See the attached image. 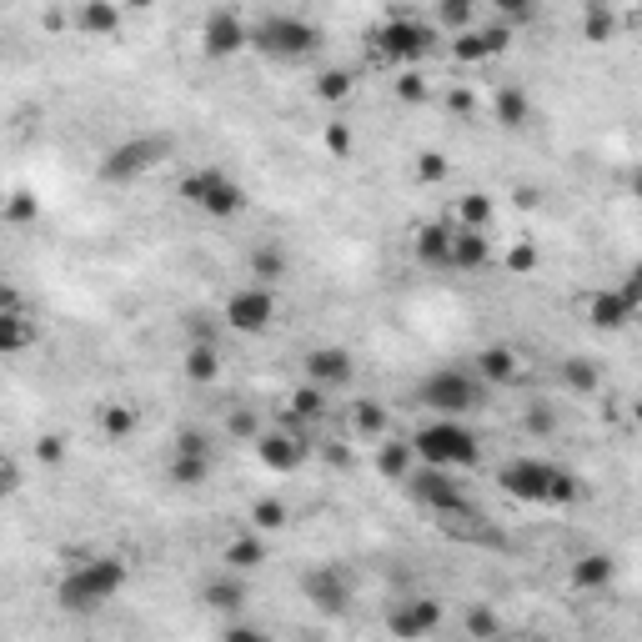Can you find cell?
I'll use <instances>...</instances> for the list:
<instances>
[{"instance_id":"9a60e30c","label":"cell","mask_w":642,"mask_h":642,"mask_svg":"<svg viewBox=\"0 0 642 642\" xmlns=\"http://www.w3.org/2000/svg\"><path fill=\"white\" fill-rule=\"evenodd\" d=\"M301 592H306V602H316L321 612H347V602H352V582H347L342 567H311V572L301 577Z\"/></svg>"},{"instance_id":"4316f807","label":"cell","mask_w":642,"mask_h":642,"mask_svg":"<svg viewBox=\"0 0 642 642\" xmlns=\"http://www.w3.org/2000/svg\"><path fill=\"white\" fill-rule=\"evenodd\" d=\"M171 482L186 487V492H191V487H206V482H211V457H206V452H176V457H171Z\"/></svg>"},{"instance_id":"7bdbcfd3","label":"cell","mask_w":642,"mask_h":642,"mask_svg":"<svg viewBox=\"0 0 642 642\" xmlns=\"http://www.w3.org/2000/svg\"><path fill=\"white\" fill-rule=\"evenodd\" d=\"M321 146H327L337 161H347L352 156V126L347 121H327V126H321Z\"/></svg>"},{"instance_id":"91938a15","label":"cell","mask_w":642,"mask_h":642,"mask_svg":"<svg viewBox=\"0 0 642 642\" xmlns=\"http://www.w3.org/2000/svg\"><path fill=\"white\" fill-rule=\"evenodd\" d=\"M126 6H131V11H146V6H151V0H126Z\"/></svg>"},{"instance_id":"83f0119b","label":"cell","mask_w":642,"mask_h":642,"mask_svg":"<svg viewBox=\"0 0 642 642\" xmlns=\"http://www.w3.org/2000/svg\"><path fill=\"white\" fill-rule=\"evenodd\" d=\"M261 562H266V542H261V532H241V537H231V542H226V567L251 572V567H261Z\"/></svg>"},{"instance_id":"277c9868","label":"cell","mask_w":642,"mask_h":642,"mask_svg":"<svg viewBox=\"0 0 642 642\" xmlns=\"http://www.w3.org/2000/svg\"><path fill=\"white\" fill-rule=\"evenodd\" d=\"M181 201L216 216V221H231L246 211V186L236 176H226L221 166H201V171H186L181 176Z\"/></svg>"},{"instance_id":"e0dca14e","label":"cell","mask_w":642,"mask_h":642,"mask_svg":"<svg viewBox=\"0 0 642 642\" xmlns=\"http://www.w3.org/2000/svg\"><path fill=\"white\" fill-rule=\"evenodd\" d=\"M452 241H457V226L452 221H427V226H417L412 251H417V261L427 271H452Z\"/></svg>"},{"instance_id":"8fae6325","label":"cell","mask_w":642,"mask_h":642,"mask_svg":"<svg viewBox=\"0 0 642 642\" xmlns=\"http://www.w3.org/2000/svg\"><path fill=\"white\" fill-rule=\"evenodd\" d=\"M547 482H552V462L542 457H512L497 467V487L512 497V502H547Z\"/></svg>"},{"instance_id":"3957f363","label":"cell","mask_w":642,"mask_h":642,"mask_svg":"<svg viewBox=\"0 0 642 642\" xmlns=\"http://www.w3.org/2000/svg\"><path fill=\"white\" fill-rule=\"evenodd\" d=\"M412 447H417V457L422 462H432V467H477V457H482V442H477V432L472 427H462L457 417H437V422H427V427H417L412 432Z\"/></svg>"},{"instance_id":"6125c7cd","label":"cell","mask_w":642,"mask_h":642,"mask_svg":"<svg viewBox=\"0 0 642 642\" xmlns=\"http://www.w3.org/2000/svg\"><path fill=\"white\" fill-rule=\"evenodd\" d=\"M637 21H642V0H637Z\"/></svg>"},{"instance_id":"d6a6232c","label":"cell","mask_w":642,"mask_h":642,"mask_svg":"<svg viewBox=\"0 0 642 642\" xmlns=\"http://www.w3.org/2000/svg\"><path fill=\"white\" fill-rule=\"evenodd\" d=\"M352 86H357V76L352 71H342V66H332V71H321L316 76V101H327V106H337V101H347L352 96Z\"/></svg>"},{"instance_id":"30bf717a","label":"cell","mask_w":642,"mask_h":642,"mask_svg":"<svg viewBox=\"0 0 642 642\" xmlns=\"http://www.w3.org/2000/svg\"><path fill=\"white\" fill-rule=\"evenodd\" d=\"M246 46H251V26L241 21L236 6H216V11L201 21V51H206L211 61H231V56H241Z\"/></svg>"},{"instance_id":"680465c9","label":"cell","mask_w":642,"mask_h":642,"mask_svg":"<svg viewBox=\"0 0 642 642\" xmlns=\"http://www.w3.org/2000/svg\"><path fill=\"white\" fill-rule=\"evenodd\" d=\"M632 196H637V201H642V171H637V176H632Z\"/></svg>"},{"instance_id":"9c48e42d","label":"cell","mask_w":642,"mask_h":642,"mask_svg":"<svg viewBox=\"0 0 642 642\" xmlns=\"http://www.w3.org/2000/svg\"><path fill=\"white\" fill-rule=\"evenodd\" d=\"M276 321V291L271 286H236L226 296V327L241 332V337H261L266 327Z\"/></svg>"},{"instance_id":"f5cc1de1","label":"cell","mask_w":642,"mask_h":642,"mask_svg":"<svg viewBox=\"0 0 642 642\" xmlns=\"http://www.w3.org/2000/svg\"><path fill=\"white\" fill-rule=\"evenodd\" d=\"M447 111L452 116H472L477 111V96L472 91H447Z\"/></svg>"},{"instance_id":"ac0fdd59","label":"cell","mask_w":642,"mask_h":642,"mask_svg":"<svg viewBox=\"0 0 642 642\" xmlns=\"http://www.w3.org/2000/svg\"><path fill=\"white\" fill-rule=\"evenodd\" d=\"M472 372H477L487 387H512V382L522 377V357H517L512 347L492 342V347H482V352L472 357Z\"/></svg>"},{"instance_id":"603a6c76","label":"cell","mask_w":642,"mask_h":642,"mask_svg":"<svg viewBox=\"0 0 642 642\" xmlns=\"http://www.w3.org/2000/svg\"><path fill=\"white\" fill-rule=\"evenodd\" d=\"M492 116H497V126H502V131H522V126L532 121V101H527V91H522V86H502V91L492 96Z\"/></svg>"},{"instance_id":"d4e9b609","label":"cell","mask_w":642,"mask_h":642,"mask_svg":"<svg viewBox=\"0 0 642 642\" xmlns=\"http://www.w3.org/2000/svg\"><path fill=\"white\" fill-rule=\"evenodd\" d=\"M557 382H562V392L587 397V392H597V387H602V367H597L592 357H567V362L557 367Z\"/></svg>"},{"instance_id":"60d3db41","label":"cell","mask_w":642,"mask_h":642,"mask_svg":"<svg viewBox=\"0 0 642 642\" xmlns=\"http://www.w3.org/2000/svg\"><path fill=\"white\" fill-rule=\"evenodd\" d=\"M41 216V201L31 196V191H11V201H6V221L11 226H31Z\"/></svg>"},{"instance_id":"ffe728a7","label":"cell","mask_w":642,"mask_h":642,"mask_svg":"<svg viewBox=\"0 0 642 642\" xmlns=\"http://www.w3.org/2000/svg\"><path fill=\"white\" fill-rule=\"evenodd\" d=\"M492 261V241L482 226H457V241H452V271H482Z\"/></svg>"},{"instance_id":"b9f144b4","label":"cell","mask_w":642,"mask_h":642,"mask_svg":"<svg viewBox=\"0 0 642 642\" xmlns=\"http://www.w3.org/2000/svg\"><path fill=\"white\" fill-rule=\"evenodd\" d=\"M226 432H231L236 442H256V437H261V417H256L251 407H236V412H226Z\"/></svg>"},{"instance_id":"7c38bea8","label":"cell","mask_w":642,"mask_h":642,"mask_svg":"<svg viewBox=\"0 0 642 642\" xmlns=\"http://www.w3.org/2000/svg\"><path fill=\"white\" fill-rule=\"evenodd\" d=\"M301 372H306V382L337 392V387H347V382H352L357 362H352V352H347V347H311V352H306V362H301Z\"/></svg>"},{"instance_id":"be15d7a7","label":"cell","mask_w":642,"mask_h":642,"mask_svg":"<svg viewBox=\"0 0 642 642\" xmlns=\"http://www.w3.org/2000/svg\"><path fill=\"white\" fill-rule=\"evenodd\" d=\"M637 327H642V311H637Z\"/></svg>"},{"instance_id":"44dd1931","label":"cell","mask_w":642,"mask_h":642,"mask_svg":"<svg viewBox=\"0 0 642 642\" xmlns=\"http://www.w3.org/2000/svg\"><path fill=\"white\" fill-rule=\"evenodd\" d=\"M246 597H251V592H246V582H241V572H236V567H231L226 577H211V582L201 587V602H206L211 612H241V607H246Z\"/></svg>"},{"instance_id":"836d02e7","label":"cell","mask_w":642,"mask_h":642,"mask_svg":"<svg viewBox=\"0 0 642 642\" xmlns=\"http://www.w3.org/2000/svg\"><path fill=\"white\" fill-rule=\"evenodd\" d=\"M352 427L372 442V437H382L387 432V407L377 402V397H362V402H352Z\"/></svg>"},{"instance_id":"8d00e7d4","label":"cell","mask_w":642,"mask_h":642,"mask_svg":"<svg viewBox=\"0 0 642 642\" xmlns=\"http://www.w3.org/2000/svg\"><path fill=\"white\" fill-rule=\"evenodd\" d=\"M457 226H492V196H482V191H467L462 201H457Z\"/></svg>"},{"instance_id":"94428289","label":"cell","mask_w":642,"mask_h":642,"mask_svg":"<svg viewBox=\"0 0 642 642\" xmlns=\"http://www.w3.org/2000/svg\"><path fill=\"white\" fill-rule=\"evenodd\" d=\"M632 422H637V427H642V402H637V407H632Z\"/></svg>"},{"instance_id":"1f68e13d","label":"cell","mask_w":642,"mask_h":642,"mask_svg":"<svg viewBox=\"0 0 642 642\" xmlns=\"http://www.w3.org/2000/svg\"><path fill=\"white\" fill-rule=\"evenodd\" d=\"M612 36H617L612 11L602 6V0H592V6H587V16H582V41H587V46H607Z\"/></svg>"},{"instance_id":"e575fe53","label":"cell","mask_w":642,"mask_h":642,"mask_svg":"<svg viewBox=\"0 0 642 642\" xmlns=\"http://www.w3.org/2000/svg\"><path fill=\"white\" fill-rule=\"evenodd\" d=\"M286 522H291V507L281 497H256L251 502V527L256 532H281Z\"/></svg>"},{"instance_id":"d6986e66","label":"cell","mask_w":642,"mask_h":642,"mask_svg":"<svg viewBox=\"0 0 642 642\" xmlns=\"http://www.w3.org/2000/svg\"><path fill=\"white\" fill-rule=\"evenodd\" d=\"M76 31L96 36V41L121 36V6H116V0H81V6H76Z\"/></svg>"},{"instance_id":"db71d44e","label":"cell","mask_w":642,"mask_h":642,"mask_svg":"<svg viewBox=\"0 0 642 642\" xmlns=\"http://www.w3.org/2000/svg\"><path fill=\"white\" fill-rule=\"evenodd\" d=\"M36 457H41V462H61V457H66V437H41V442H36Z\"/></svg>"},{"instance_id":"f907efd6","label":"cell","mask_w":642,"mask_h":642,"mask_svg":"<svg viewBox=\"0 0 642 642\" xmlns=\"http://www.w3.org/2000/svg\"><path fill=\"white\" fill-rule=\"evenodd\" d=\"M482 41H487V51H492V56H507V51H512V26H507V21L482 26Z\"/></svg>"},{"instance_id":"4fadbf2b","label":"cell","mask_w":642,"mask_h":642,"mask_svg":"<svg viewBox=\"0 0 642 642\" xmlns=\"http://www.w3.org/2000/svg\"><path fill=\"white\" fill-rule=\"evenodd\" d=\"M256 457H261V467L266 472H296V467H306V457H311V447H306V437H296V432H261L256 437Z\"/></svg>"},{"instance_id":"c3c4849f","label":"cell","mask_w":642,"mask_h":642,"mask_svg":"<svg viewBox=\"0 0 642 642\" xmlns=\"http://www.w3.org/2000/svg\"><path fill=\"white\" fill-rule=\"evenodd\" d=\"M487 6H492V11H497V16L507 21V26H517V21L527 26V21H532V11H537L532 0H487Z\"/></svg>"},{"instance_id":"f35d334b","label":"cell","mask_w":642,"mask_h":642,"mask_svg":"<svg viewBox=\"0 0 642 642\" xmlns=\"http://www.w3.org/2000/svg\"><path fill=\"white\" fill-rule=\"evenodd\" d=\"M447 51H452V61H462V66H477V61H492V51H487V41H482V31H457V41H452Z\"/></svg>"},{"instance_id":"6da1fadb","label":"cell","mask_w":642,"mask_h":642,"mask_svg":"<svg viewBox=\"0 0 642 642\" xmlns=\"http://www.w3.org/2000/svg\"><path fill=\"white\" fill-rule=\"evenodd\" d=\"M126 587V562L121 557H86L56 582V602L66 612H96Z\"/></svg>"},{"instance_id":"4dcf8cb0","label":"cell","mask_w":642,"mask_h":642,"mask_svg":"<svg viewBox=\"0 0 642 642\" xmlns=\"http://www.w3.org/2000/svg\"><path fill=\"white\" fill-rule=\"evenodd\" d=\"M216 372H221L216 342H191V347H186V377H191V382H216Z\"/></svg>"},{"instance_id":"bcb514c9","label":"cell","mask_w":642,"mask_h":642,"mask_svg":"<svg viewBox=\"0 0 642 642\" xmlns=\"http://www.w3.org/2000/svg\"><path fill=\"white\" fill-rule=\"evenodd\" d=\"M447 171H452V166H447L442 151H422V156H417V181L437 186V181H447Z\"/></svg>"},{"instance_id":"ee69618b","label":"cell","mask_w":642,"mask_h":642,"mask_svg":"<svg viewBox=\"0 0 642 642\" xmlns=\"http://www.w3.org/2000/svg\"><path fill=\"white\" fill-rule=\"evenodd\" d=\"M522 432H532V437H547V432H557V412H552L547 402H532V407L522 412Z\"/></svg>"},{"instance_id":"74e56055","label":"cell","mask_w":642,"mask_h":642,"mask_svg":"<svg viewBox=\"0 0 642 642\" xmlns=\"http://www.w3.org/2000/svg\"><path fill=\"white\" fill-rule=\"evenodd\" d=\"M101 432H106V442H126V437L136 432V412L121 407V402L101 407Z\"/></svg>"},{"instance_id":"f1b7e54d","label":"cell","mask_w":642,"mask_h":642,"mask_svg":"<svg viewBox=\"0 0 642 642\" xmlns=\"http://www.w3.org/2000/svg\"><path fill=\"white\" fill-rule=\"evenodd\" d=\"M286 266H291V261H286V251H281L276 241H266V246H256V251H251V276H256L261 286L281 281V276H286Z\"/></svg>"},{"instance_id":"7a4b0ae2","label":"cell","mask_w":642,"mask_h":642,"mask_svg":"<svg viewBox=\"0 0 642 642\" xmlns=\"http://www.w3.org/2000/svg\"><path fill=\"white\" fill-rule=\"evenodd\" d=\"M482 402H487V382L462 367H437L417 382V407L437 417H462V412H477Z\"/></svg>"},{"instance_id":"52a82bcc","label":"cell","mask_w":642,"mask_h":642,"mask_svg":"<svg viewBox=\"0 0 642 642\" xmlns=\"http://www.w3.org/2000/svg\"><path fill=\"white\" fill-rule=\"evenodd\" d=\"M372 46H377V56H382V61H392V66H412V61H422V56L437 46V26L412 21V16H392L387 26H377V31H372Z\"/></svg>"},{"instance_id":"ab89813d","label":"cell","mask_w":642,"mask_h":642,"mask_svg":"<svg viewBox=\"0 0 642 642\" xmlns=\"http://www.w3.org/2000/svg\"><path fill=\"white\" fill-rule=\"evenodd\" d=\"M582 497V482L562 467H552V482H547V507H572Z\"/></svg>"},{"instance_id":"f6af8a7d","label":"cell","mask_w":642,"mask_h":642,"mask_svg":"<svg viewBox=\"0 0 642 642\" xmlns=\"http://www.w3.org/2000/svg\"><path fill=\"white\" fill-rule=\"evenodd\" d=\"M462 627H467L472 637H497V632H502V622H497V612H492V607H467Z\"/></svg>"},{"instance_id":"5b68a950","label":"cell","mask_w":642,"mask_h":642,"mask_svg":"<svg viewBox=\"0 0 642 642\" xmlns=\"http://www.w3.org/2000/svg\"><path fill=\"white\" fill-rule=\"evenodd\" d=\"M321 46V31L301 16H266L251 26V51H261L266 61H306Z\"/></svg>"},{"instance_id":"6f0895ef","label":"cell","mask_w":642,"mask_h":642,"mask_svg":"<svg viewBox=\"0 0 642 642\" xmlns=\"http://www.w3.org/2000/svg\"><path fill=\"white\" fill-rule=\"evenodd\" d=\"M0 487H6V497L21 487V467H16V462H6V467H0Z\"/></svg>"},{"instance_id":"681fc988","label":"cell","mask_w":642,"mask_h":642,"mask_svg":"<svg viewBox=\"0 0 642 642\" xmlns=\"http://www.w3.org/2000/svg\"><path fill=\"white\" fill-rule=\"evenodd\" d=\"M507 271H517V276L537 271V246H532V241H517V246L507 251Z\"/></svg>"},{"instance_id":"2e32d148","label":"cell","mask_w":642,"mask_h":642,"mask_svg":"<svg viewBox=\"0 0 642 642\" xmlns=\"http://www.w3.org/2000/svg\"><path fill=\"white\" fill-rule=\"evenodd\" d=\"M637 301L622 291V286H607V291H592V301H587V321L597 332H622V327H632L637 321Z\"/></svg>"},{"instance_id":"ba28073f","label":"cell","mask_w":642,"mask_h":642,"mask_svg":"<svg viewBox=\"0 0 642 642\" xmlns=\"http://www.w3.org/2000/svg\"><path fill=\"white\" fill-rule=\"evenodd\" d=\"M407 492L427 507V512H437V517H472V502H467V492H462V482L452 477V467H417L412 477H407Z\"/></svg>"},{"instance_id":"816d5d0a","label":"cell","mask_w":642,"mask_h":642,"mask_svg":"<svg viewBox=\"0 0 642 642\" xmlns=\"http://www.w3.org/2000/svg\"><path fill=\"white\" fill-rule=\"evenodd\" d=\"M186 332H191V342H216L211 316H186Z\"/></svg>"},{"instance_id":"f546056e","label":"cell","mask_w":642,"mask_h":642,"mask_svg":"<svg viewBox=\"0 0 642 642\" xmlns=\"http://www.w3.org/2000/svg\"><path fill=\"white\" fill-rule=\"evenodd\" d=\"M291 417H296V422H316V417H327V387L301 382V387L291 392Z\"/></svg>"},{"instance_id":"8992f818","label":"cell","mask_w":642,"mask_h":642,"mask_svg":"<svg viewBox=\"0 0 642 642\" xmlns=\"http://www.w3.org/2000/svg\"><path fill=\"white\" fill-rule=\"evenodd\" d=\"M166 156H171V136H131V141H121L101 156V181L106 186H131L146 171H156Z\"/></svg>"},{"instance_id":"484cf974","label":"cell","mask_w":642,"mask_h":642,"mask_svg":"<svg viewBox=\"0 0 642 642\" xmlns=\"http://www.w3.org/2000/svg\"><path fill=\"white\" fill-rule=\"evenodd\" d=\"M31 342H36V327H31V316H26L21 306L0 311V352H6V357H16V352H26Z\"/></svg>"},{"instance_id":"11a10c76","label":"cell","mask_w":642,"mask_h":642,"mask_svg":"<svg viewBox=\"0 0 642 642\" xmlns=\"http://www.w3.org/2000/svg\"><path fill=\"white\" fill-rule=\"evenodd\" d=\"M622 291H627V296L642 306V261H632V266H627V276H622Z\"/></svg>"},{"instance_id":"7dc6e473","label":"cell","mask_w":642,"mask_h":642,"mask_svg":"<svg viewBox=\"0 0 642 642\" xmlns=\"http://www.w3.org/2000/svg\"><path fill=\"white\" fill-rule=\"evenodd\" d=\"M392 91H397V101H407V106H417V101H427V76H417V71H402Z\"/></svg>"},{"instance_id":"5bb4252c","label":"cell","mask_w":642,"mask_h":642,"mask_svg":"<svg viewBox=\"0 0 642 642\" xmlns=\"http://www.w3.org/2000/svg\"><path fill=\"white\" fill-rule=\"evenodd\" d=\"M437 627H442V602L437 597H407L387 612V632H397V637H427Z\"/></svg>"},{"instance_id":"d590c367","label":"cell","mask_w":642,"mask_h":642,"mask_svg":"<svg viewBox=\"0 0 642 642\" xmlns=\"http://www.w3.org/2000/svg\"><path fill=\"white\" fill-rule=\"evenodd\" d=\"M477 6H482V0H437V26L442 31H472Z\"/></svg>"},{"instance_id":"9f6ffc18","label":"cell","mask_w":642,"mask_h":642,"mask_svg":"<svg viewBox=\"0 0 642 642\" xmlns=\"http://www.w3.org/2000/svg\"><path fill=\"white\" fill-rule=\"evenodd\" d=\"M176 452H206V437H201V432H191V427H186V432H181V437H176Z\"/></svg>"},{"instance_id":"cb8c5ba5","label":"cell","mask_w":642,"mask_h":642,"mask_svg":"<svg viewBox=\"0 0 642 642\" xmlns=\"http://www.w3.org/2000/svg\"><path fill=\"white\" fill-rule=\"evenodd\" d=\"M417 472V447L412 442H382L377 447V477L382 482H407Z\"/></svg>"},{"instance_id":"7402d4cb","label":"cell","mask_w":642,"mask_h":642,"mask_svg":"<svg viewBox=\"0 0 642 642\" xmlns=\"http://www.w3.org/2000/svg\"><path fill=\"white\" fill-rule=\"evenodd\" d=\"M612 572H617V562H612L607 552H582V557L572 562V572H567V577H572V587H577V592H602V587L612 582Z\"/></svg>"}]
</instances>
